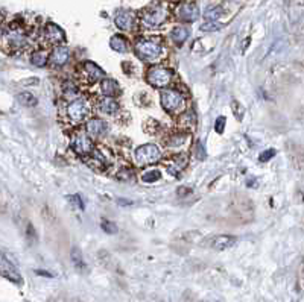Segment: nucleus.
<instances>
[{"instance_id":"obj_1","label":"nucleus","mask_w":304,"mask_h":302,"mask_svg":"<svg viewBox=\"0 0 304 302\" xmlns=\"http://www.w3.org/2000/svg\"><path fill=\"white\" fill-rule=\"evenodd\" d=\"M134 50H136V55L141 61L152 62V61H157L160 55H162V46L154 40H138Z\"/></svg>"},{"instance_id":"obj_2","label":"nucleus","mask_w":304,"mask_h":302,"mask_svg":"<svg viewBox=\"0 0 304 302\" xmlns=\"http://www.w3.org/2000/svg\"><path fill=\"white\" fill-rule=\"evenodd\" d=\"M160 101H162L163 108L170 114H180L184 109V103H186L181 94L173 90H163Z\"/></svg>"},{"instance_id":"obj_3","label":"nucleus","mask_w":304,"mask_h":302,"mask_svg":"<svg viewBox=\"0 0 304 302\" xmlns=\"http://www.w3.org/2000/svg\"><path fill=\"white\" fill-rule=\"evenodd\" d=\"M162 158V151L155 145H143L136 149V161L138 166L155 164Z\"/></svg>"},{"instance_id":"obj_4","label":"nucleus","mask_w":304,"mask_h":302,"mask_svg":"<svg viewBox=\"0 0 304 302\" xmlns=\"http://www.w3.org/2000/svg\"><path fill=\"white\" fill-rule=\"evenodd\" d=\"M172 76V72L166 67H151L146 73V81L155 88H163L170 84Z\"/></svg>"},{"instance_id":"obj_5","label":"nucleus","mask_w":304,"mask_h":302,"mask_svg":"<svg viewBox=\"0 0 304 302\" xmlns=\"http://www.w3.org/2000/svg\"><path fill=\"white\" fill-rule=\"evenodd\" d=\"M167 19V11L163 6H152L148 8L141 15V22L143 25H146L149 27H155L163 25Z\"/></svg>"},{"instance_id":"obj_6","label":"nucleus","mask_w":304,"mask_h":302,"mask_svg":"<svg viewBox=\"0 0 304 302\" xmlns=\"http://www.w3.org/2000/svg\"><path fill=\"white\" fill-rule=\"evenodd\" d=\"M90 113V106H88V102L85 99H78V101H73L69 108H67V114L70 117L72 122H81L84 120Z\"/></svg>"},{"instance_id":"obj_7","label":"nucleus","mask_w":304,"mask_h":302,"mask_svg":"<svg viewBox=\"0 0 304 302\" xmlns=\"http://www.w3.org/2000/svg\"><path fill=\"white\" fill-rule=\"evenodd\" d=\"M2 275L6 279H9L11 282H15V284H22L23 282L17 266H15V263L6 255V253H3V255H2Z\"/></svg>"},{"instance_id":"obj_8","label":"nucleus","mask_w":304,"mask_h":302,"mask_svg":"<svg viewBox=\"0 0 304 302\" xmlns=\"http://www.w3.org/2000/svg\"><path fill=\"white\" fill-rule=\"evenodd\" d=\"M72 148H73V151H75L78 155H87V153H90V152L93 151V143H91V140L87 137V134L78 132V134H75V137H73Z\"/></svg>"},{"instance_id":"obj_9","label":"nucleus","mask_w":304,"mask_h":302,"mask_svg":"<svg viewBox=\"0 0 304 302\" xmlns=\"http://www.w3.org/2000/svg\"><path fill=\"white\" fill-rule=\"evenodd\" d=\"M44 37H46V41L51 43V44H59L64 41V32L62 29L54 23H47L46 25V29H44Z\"/></svg>"},{"instance_id":"obj_10","label":"nucleus","mask_w":304,"mask_h":302,"mask_svg":"<svg viewBox=\"0 0 304 302\" xmlns=\"http://www.w3.org/2000/svg\"><path fill=\"white\" fill-rule=\"evenodd\" d=\"M178 17L184 22H195L199 17V9L195 3H184L178 8Z\"/></svg>"},{"instance_id":"obj_11","label":"nucleus","mask_w":304,"mask_h":302,"mask_svg":"<svg viewBox=\"0 0 304 302\" xmlns=\"http://www.w3.org/2000/svg\"><path fill=\"white\" fill-rule=\"evenodd\" d=\"M116 26L122 30H131L134 26V12L123 9L116 15Z\"/></svg>"},{"instance_id":"obj_12","label":"nucleus","mask_w":304,"mask_h":302,"mask_svg":"<svg viewBox=\"0 0 304 302\" xmlns=\"http://www.w3.org/2000/svg\"><path fill=\"white\" fill-rule=\"evenodd\" d=\"M84 73H85V77L88 79L90 82L98 81V79H101V77H105V72L91 61L84 62Z\"/></svg>"},{"instance_id":"obj_13","label":"nucleus","mask_w":304,"mask_h":302,"mask_svg":"<svg viewBox=\"0 0 304 302\" xmlns=\"http://www.w3.org/2000/svg\"><path fill=\"white\" fill-rule=\"evenodd\" d=\"M236 243V237L233 235H218L212 240V248L216 251H225L234 246Z\"/></svg>"},{"instance_id":"obj_14","label":"nucleus","mask_w":304,"mask_h":302,"mask_svg":"<svg viewBox=\"0 0 304 302\" xmlns=\"http://www.w3.org/2000/svg\"><path fill=\"white\" fill-rule=\"evenodd\" d=\"M85 128H87V132H88L91 137H99V135H102V134L107 131V125H105V122L101 120V119H91V120L87 122Z\"/></svg>"},{"instance_id":"obj_15","label":"nucleus","mask_w":304,"mask_h":302,"mask_svg":"<svg viewBox=\"0 0 304 302\" xmlns=\"http://www.w3.org/2000/svg\"><path fill=\"white\" fill-rule=\"evenodd\" d=\"M69 56H70V53H69L67 47L58 46V47H55V50L52 52L51 59H52V62H54L55 66H64L69 61Z\"/></svg>"},{"instance_id":"obj_16","label":"nucleus","mask_w":304,"mask_h":302,"mask_svg":"<svg viewBox=\"0 0 304 302\" xmlns=\"http://www.w3.org/2000/svg\"><path fill=\"white\" fill-rule=\"evenodd\" d=\"M187 166V156L186 155H175L170 163L167 164V172L172 173V175H178L180 170H183L184 167Z\"/></svg>"},{"instance_id":"obj_17","label":"nucleus","mask_w":304,"mask_h":302,"mask_svg":"<svg viewBox=\"0 0 304 302\" xmlns=\"http://www.w3.org/2000/svg\"><path fill=\"white\" fill-rule=\"evenodd\" d=\"M101 90L108 98H113V96L120 94V87L114 79H104L102 84H101Z\"/></svg>"},{"instance_id":"obj_18","label":"nucleus","mask_w":304,"mask_h":302,"mask_svg":"<svg viewBox=\"0 0 304 302\" xmlns=\"http://www.w3.org/2000/svg\"><path fill=\"white\" fill-rule=\"evenodd\" d=\"M110 46H111V49L116 50V52H120V53H125L130 50V46H128V41L120 37V35H114V37H111L110 40Z\"/></svg>"},{"instance_id":"obj_19","label":"nucleus","mask_w":304,"mask_h":302,"mask_svg":"<svg viewBox=\"0 0 304 302\" xmlns=\"http://www.w3.org/2000/svg\"><path fill=\"white\" fill-rule=\"evenodd\" d=\"M99 109L105 114H114L116 111L119 109V105L117 102L113 99V98H104L102 101H99Z\"/></svg>"},{"instance_id":"obj_20","label":"nucleus","mask_w":304,"mask_h":302,"mask_svg":"<svg viewBox=\"0 0 304 302\" xmlns=\"http://www.w3.org/2000/svg\"><path fill=\"white\" fill-rule=\"evenodd\" d=\"M170 38H172V41L177 46H181L189 38V30L186 27H183V26L175 27L170 32Z\"/></svg>"},{"instance_id":"obj_21","label":"nucleus","mask_w":304,"mask_h":302,"mask_svg":"<svg viewBox=\"0 0 304 302\" xmlns=\"http://www.w3.org/2000/svg\"><path fill=\"white\" fill-rule=\"evenodd\" d=\"M180 125H181V128H184V129H193L196 126V117H195L193 111H189V113L183 114L180 117Z\"/></svg>"},{"instance_id":"obj_22","label":"nucleus","mask_w":304,"mask_h":302,"mask_svg":"<svg viewBox=\"0 0 304 302\" xmlns=\"http://www.w3.org/2000/svg\"><path fill=\"white\" fill-rule=\"evenodd\" d=\"M70 258H72V263L73 266L78 269V270H84L85 269V261H84V257L81 251H79L78 248H73L72 252H70Z\"/></svg>"},{"instance_id":"obj_23","label":"nucleus","mask_w":304,"mask_h":302,"mask_svg":"<svg viewBox=\"0 0 304 302\" xmlns=\"http://www.w3.org/2000/svg\"><path fill=\"white\" fill-rule=\"evenodd\" d=\"M17 101L25 106H35L37 105V98L30 93H20L17 96Z\"/></svg>"},{"instance_id":"obj_24","label":"nucleus","mask_w":304,"mask_h":302,"mask_svg":"<svg viewBox=\"0 0 304 302\" xmlns=\"http://www.w3.org/2000/svg\"><path fill=\"white\" fill-rule=\"evenodd\" d=\"M32 64L37 66V67H44L47 64V53L46 52H35L30 58Z\"/></svg>"},{"instance_id":"obj_25","label":"nucleus","mask_w":304,"mask_h":302,"mask_svg":"<svg viewBox=\"0 0 304 302\" xmlns=\"http://www.w3.org/2000/svg\"><path fill=\"white\" fill-rule=\"evenodd\" d=\"M62 91H64V98H67V99L76 98L78 93H79V91H78V87H76L73 82H66V84H64Z\"/></svg>"},{"instance_id":"obj_26","label":"nucleus","mask_w":304,"mask_h":302,"mask_svg":"<svg viewBox=\"0 0 304 302\" xmlns=\"http://www.w3.org/2000/svg\"><path fill=\"white\" fill-rule=\"evenodd\" d=\"M160 178H162V173H160L158 170H149V172H145L141 175V179L145 182H155Z\"/></svg>"},{"instance_id":"obj_27","label":"nucleus","mask_w":304,"mask_h":302,"mask_svg":"<svg viewBox=\"0 0 304 302\" xmlns=\"http://www.w3.org/2000/svg\"><path fill=\"white\" fill-rule=\"evenodd\" d=\"M184 140H186V135L184 134H177V135H173V137H170L169 140H167V143L166 145L169 146V148H175V146H181L183 143H184Z\"/></svg>"},{"instance_id":"obj_28","label":"nucleus","mask_w":304,"mask_h":302,"mask_svg":"<svg viewBox=\"0 0 304 302\" xmlns=\"http://www.w3.org/2000/svg\"><path fill=\"white\" fill-rule=\"evenodd\" d=\"M231 111H233V116H234L237 120H242V119H244V108H242V105L239 103L237 101H233V102H231Z\"/></svg>"},{"instance_id":"obj_29","label":"nucleus","mask_w":304,"mask_h":302,"mask_svg":"<svg viewBox=\"0 0 304 302\" xmlns=\"http://www.w3.org/2000/svg\"><path fill=\"white\" fill-rule=\"evenodd\" d=\"M221 15H222V9L216 6V8H212L205 12V19H209L210 22H215V20H218V17H221Z\"/></svg>"},{"instance_id":"obj_30","label":"nucleus","mask_w":304,"mask_h":302,"mask_svg":"<svg viewBox=\"0 0 304 302\" xmlns=\"http://www.w3.org/2000/svg\"><path fill=\"white\" fill-rule=\"evenodd\" d=\"M102 229L108 234H116L117 232V226L113 224V222H110V220H102Z\"/></svg>"},{"instance_id":"obj_31","label":"nucleus","mask_w":304,"mask_h":302,"mask_svg":"<svg viewBox=\"0 0 304 302\" xmlns=\"http://www.w3.org/2000/svg\"><path fill=\"white\" fill-rule=\"evenodd\" d=\"M218 29H221V25L218 22H209L201 26V30H204V32H213V30H218Z\"/></svg>"},{"instance_id":"obj_32","label":"nucleus","mask_w":304,"mask_h":302,"mask_svg":"<svg viewBox=\"0 0 304 302\" xmlns=\"http://www.w3.org/2000/svg\"><path fill=\"white\" fill-rule=\"evenodd\" d=\"M225 117L223 116H221V117H218V120H216V123H215V131L218 132V134H222L223 132V129H225Z\"/></svg>"},{"instance_id":"obj_33","label":"nucleus","mask_w":304,"mask_h":302,"mask_svg":"<svg viewBox=\"0 0 304 302\" xmlns=\"http://www.w3.org/2000/svg\"><path fill=\"white\" fill-rule=\"evenodd\" d=\"M274 155H276V151H274V149H268V151H263V152L260 153L259 160H260L262 163H266V161L271 160V158H274Z\"/></svg>"},{"instance_id":"obj_34","label":"nucleus","mask_w":304,"mask_h":302,"mask_svg":"<svg viewBox=\"0 0 304 302\" xmlns=\"http://www.w3.org/2000/svg\"><path fill=\"white\" fill-rule=\"evenodd\" d=\"M195 152H196V158L198 160H205V148H204V145L201 141H198L196 143V146H195Z\"/></svg>"},{"instance_id":"obj_35","label":"nucleus","mask_w":304,"mask_h":302,"mask_svg":"<svg viewBox=\"0 0 304 302\" xmlns=\"http://www.w3.org/2000/svg\"><path fill=\"white\" fill-rule=\"evenodd\" d=\"M70 201H72L73 205L78 206L79 210H84V202H83V199H81V196H79V195H73V196L70 198Z\"/></svg>"},{"instance_id":"obj_36","label":"nucleus","mask_w":304,"mask_h":302,"mask_svg":"<svg viewBox=\"0 0 304 302\" xmlns=\"http://www.w3.org/2000/svg\"><path fill=\"white\" fill-rule=\"evenodd\" d=\"M192 193V190L187 188V187H180L178 188V196H186V195H190Z\"/></svg>"},{"instance_id":"obj_37","label":"nucleus","mask_w":304,"mask_h":302,"mask_svg":"<svg viewBox=\"0 0 304 302\" xmlns=\"http://www.w3.org/2000/svg\"><path fill=\"white\" fill-rule=\"evenodd\" d=\"M28 237H29V240L37 238V234L34 232V229H32V225H28Z\"/></svg>"},{"instance_id":"obj_38","label":"nucleus","mask_w":304,"mask_h":302,"mask_svg":"<svg viewBox=\"0 0 304 302\" xmlns=\"http://www.w3.org/2000/svg\"><path fill=\"white\" fill-rule=\"evenodd\" d=\"M119 205L130 206V205H133V201H130V199H119Z\"/></svg>"},{"instance_id":"obj_39","label":"nucleus","mask_w":304,"mask_h":302,"mask_svg":"<svg viewBox=\"0 0 304 302\" xmlns=\"http://www.w3.org/2000/svg\"><path fill=\"white\" fill-rule=\"evenodd\" d=\"M37 274H41L43 277H52L49 272H43V270H37Z\"/></svg>"}]
</instances>
